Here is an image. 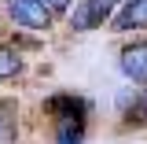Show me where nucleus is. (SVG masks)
Segmentation results:
<instances>
[{"instance_id":"nucleus-1","label":"nucleus","mask_w":147,"mask_h":144,"mask_svg":"<svg viewBox=\"0 0 147 144\" xmlns=\"http://www.w3.org/2000/svg\"><path fill=\"white\" fill-rule=\"evenodd\" d=\"M48 111L55 115V141L59 144H81L88 129V104L81 96L59 92L48 100Z\"/></svg>"},{"instance_id":"nucleus-2","label":"nucleus","mask_w":147,"mask_h":144,"mask_svg":"<svg viewBox=\"0 0 147 144\" xmlns=\"http://www.w3.org/2000/svg\"><path fill=\"white\" fill-rule=\"evenodd\" d=\"M114 8H118V0H81V4H74L70 18V30L77 33H85V30H99L103 22L114 18Z\"/></svg>"},{"instance_id":"nucleus-3","label":"nucleus","mask_w":147,"mask_h":144,"mask_svg":"<svg viewBox=\"0 0 147 144\" xmlns=\"http://www.w3.org/2000/svg\"><path fill=\"white\" fill-rule=\"evenodd\" d=\"M4 4H7L11 22L22 26V30H48L52 26V11L40 0H4Z\"/></svg>"},{"instance_id":"nucleus-4","label":"nucleus","mask_w":147,"mask_h":144,"mask_svg":"<svg viewBox=\"0 0 147 144\" xmlns=\"http://www.w3.org/2000/svg\"><path fill=\"white\" fill-rule=\"evenodd\" d=\"M118 63H121V74L129 81L147 85V41H129L118 55Z\"/></svg>"},{"instance_id":"nucleus-5","label":"nucleus","mask_w":147,"mask_h":144,"mask_svg":"<svg viewBox=\"0 0 147 144\" xmlns=\"http://www.w3.org/2000/svg\"><path fill=\"white\" fill-rule=\"evenodd\" d=\"M110 22L121 33H129V30H147V0H121V8L114 11Z\"/></svg>"},{"instance_id":"nucleus-6","label":"nucleus","mask_w":147,"mask_h":144,"mask_svg":"<svg viewBox=\"0 0 147 144\" xmlns=\"http://www.w3.org/2000/svg\"><path fill=\"white\" fill-rule=\"evenodd\" d=\"M121 111H125L129 126H147V89L125 96V100H121Z\"/></svg>"},{"instance_id":"nucleus-7","label":"nucleus","mask_w":147,"mask_h":144,"mask_svg":"<svg viewBox=\"0 0 147 144\" xmlns=\"http://www.w3.org/2000/svg\"><path fill=\"white\" fill-rule=\"evenodd\" d=\"M18 107H15V100H0V144H11L15 141V133H18Z\"/></svg>"},{"instance_id":"nucleus-8","label":"nucleus","mask_w":147,"mask_h":144,"mask_svg":"<svg viewBox=\"0 0 147 144\" xmlns=\"http://www.w3.org/2000/svg\"><path fill=\"white\" fill-rule=\"evenodd\" d=\"M22 70V59H18L15 48H7V44H0V78H15Z\"/></svg>"},{"instance_id":"nucleus-9","label":"nucleus","mask_w":147,"mask_h":144,"mask_svg":"<svg viewBox=\"0 0 147 144\" xmlns=\"http://www.w3.org/2000/svg\"><path fill=\"white\" fill-rule=\"evenodd\" d=\"M48 11H52V18H59V15H70V4L74 0H40Z\"/></svg>"}]
</instances>
